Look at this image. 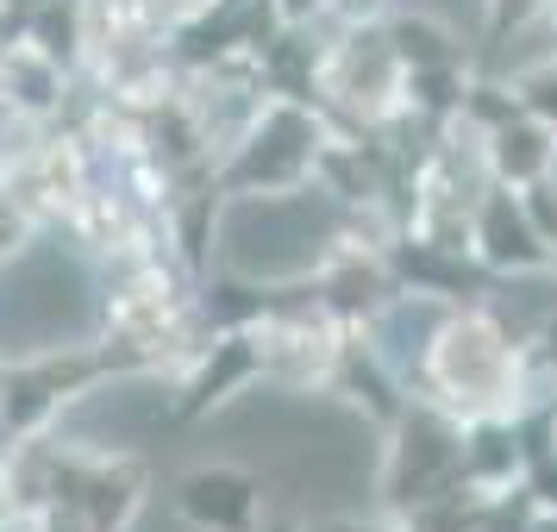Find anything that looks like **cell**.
I'll list each match as a JSON object with an SVG mask.
<instances>
[{
	"label": "cell",
	"mask_w": 557,
	"mask_h": 532,
	"mask_svg": "<svg viewBox=\"0 0 557 532\" xmlns=\"http://www.w3.org/2000/svg\"><path fill=\"white\" fill-rule=\"evenodd\" d=\"M188 507L195 514H220V520H245V507H251V488L245 482H232V477H201V482H188Z\"/></svg>",
	"instance_id": "obj_1"
},
{
	"label": "cell",
	"mask_w": 557,
	"mask_h": 532,
	"mask_svg": "<svg viewBox=\"0 0 557 532\" xmlns=\"http://www.w3.org/2000/svg\"><path fill=\"white\" fill-rule=\"evenodd\" d=\"M413 7H426L432 20H451V26H476L488 0H413Z\"/></svg>",
	"instance_id": "obj_2"
}]
</instances>
